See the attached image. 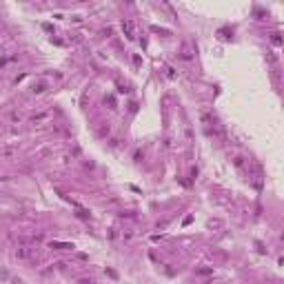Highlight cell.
<instances>
[{
	"mask_svg": "<svg viewBox=\"0 0 284 284\" xmlns=\"http://www.w3.org/2000/svg\"><path fill=\"white\" fill-rule=\"evenodd\" d=\"M38 255H40V249H38L36 244H31V246H18V249H16V258H18V260L36 262V260H38Z\"/></svg>",
	"mask_w": 284,
	"mask_h": 284,
	"instance_id": "obj_1",
	"label": "cell"
},
{
	"mask_svg": "<svg viewBox=\"0 0 284 284\" xmlns=\"http://www.w3.org/2000/svg\"><path fill=\"white\" fill-rule=\"evenodd\" d=\"M49 246L53 251H73V244H69V242H58V240H53Z\"/></svg>",
	"mask_w": 284,
	"mask_h": 284,
	"instance_id": "obj_2",
	"label": "cell"
},
{
	"mask_svg": "<svg viewBox=\"0 0 284 284\" xmlns=\"http://www.w3.org/2000/svg\"><path fill=\"white\" fill-rule=\"evenodd\" d=\"M122 31H124V36H127L129 40L136 38V34H133V22H131V20H122Z\"/></svg>",
	"mask_w": 284,
	"mask_h": 284,
	"instance_id": "obj_3",
	"label": "cell"
},
{
	"mask_svg": "<svg viewBox=\"0 0 284 284\" xmlns=\"http://www.w3.org/2000/svg\"><path fill=\"white\" fill-rule=\"evenodd\" d=\"M180 58H182V60H191V58H193V53H191V49H189L187 42H184L182 49H180Z\"/></svg>",
	"mask_w": 284,
	"mask_h": 284,
	"instance_id": "obj_4",
	"label": "cell"
},
{
	"mask_svg": "<svg viewBox=\"0 0 284 284\" xmlns=\"http://www.w3.org/2000/svg\"><path fill=\"white\" fill-rule=\"evenodd\" d=\"M76 209H78V213H76V215L80 218V220H89V218H91V213L87 211V209H82V207H76Z\"/></svg>",
	"mask_w": 284,
	"mask_h": 284,
	"instance_id": "obj_5",
	"label": "cell"
},
{
	"mask_svg": "<svg viewBox=\"0 0 284 284\" xmlns=\"http://www.w3.org/2000/svg\"><path fill=\"white\" fill-rule=\"evenodd\" d=\"M198 273H200V275H211V273H213V269L204 266V269H198Z\"/></svg>",
	"mask_w": 284,
	"mask_h": 284,
	"instance_id": "obj_6",
	"label": "cell"
},
{
	"mask_svg": "<svg viewBox=\"0 0 284 284\" xmlns=\"http://www.w3.org/2000/svg\"><path fill=\"white\" fill-rule=\"evenodd\" d=\"M271 40H273V45H282V38H280V34H271Z\"/></svg>",
	"mask_w": 284,
	"mask_h": 284,
	"instance_id": "obj_7",
	"label": "cell"
},
{
	"mask_svg": "<svg viewBox=\"0 0 284 284\" xmlns=\"http://www.w3.org/2000/svg\"><path fill=\"white\" fill-rule=\"evenodd\" d=\"M45 89H47V87H45L42 82H40V85H36V87H34V93H42Z\"/></svg>",
	"mask_w": 284,
	"mask_h": 284,
	"instance_id": "obj_8",
	"label": "cell"
},
{
	"mask_svg": "<svg viewBox=\"0 0 284 284\" xmlns=\"http://www.w3.org/2000/svg\"><path fill=\"white\" fill-rule=\"evenodd\" d=\"M107 275H109V277H113V280H118V273H115L113 269H107Z\"/></svg>",
	"mask_w": 284,
	"mask_h": 284,
	"instance_id": "obj_9",
	"label": "cell"
},
{
	"mask_svg": "<svg viewBox=\"0 0 284 284\" xmlns=\"http://www.w3.org/2000/svg\"><path fill=\"white\" fill-rule=\"evenodd\" d=\"M47 118V113H38V115H34V122H40V120H45Z\"/></svg>",
	"mask_w": 284,
	"mask_h": 284,
	"instance_id": "obj_10",
	"label": "cell"
},
{
	"mask_svg": "<svg viewBox=\"0 0 284 284\" xmlns=\"http://www.w3.org/2000/svg\"><path fill=\"white\" fill-rule=\"evenodd\" d=\"M133 64H136V67H140V64H142V58H140V55H133Z\"/></svg>",
	"mask_w": 284,
	"mask_h": 284,
	"instance_id": "obj_11",
	"label": "cell"
},
{
	"mask_svg": "<svg viewBox=\"0 0 284 284\" xmlns=\"http://www.w3.org/2000/svg\"><path fill=\"white\" fill-rule=\"evenodd\" d=\"M107 102L111 104V109H115V100H113V96H109V98H107Z\"/></svg>",
	"mask_w": 284,
	"mask_h": 284,
	"instance_id": "obj_12",
	"label": "cell"
},
{
	"mask_svg": "<svg viewBox=\"0 0 284 284\" xmlns=\"http://www.w3.org/2000/svg\"><path fill=\"white\" fill-rule=\"evenodd\" d=\"M129 111H131V113H136V111H138V104H136V102H131V104H129Z\"/></svg>",
	"mask_w": 284,
	"mask_h": 284,
	"instance_id": "obj_13",
	"label": "cell"
},
{
	"mask_svg": "<svg viewBox=\"0 0 284 284\" xmlns=\"http://www.w3.org/2000/svg\"><path fill=\"white\" fill-rule=\"evenodd\" d=\"M195 178H198V169L193 166V169H191V180H195Z\"/></svg>",
	"mask_w": 284,
	"mask_h": 284,
	"instance_id": "obj_14",
	"label": "cell"
},
{
	"mask_svg": "<svg viewBox=\"0 0 284 284\" xmlns=\"http://www.w3.org/2000/svg\"><path fill=\"white\" fill-rule=\"evenodd\" d=\"M78 284H91V280H80Z\"/></svg>",
	"mask_w": 284,
	"mask_h": 284,
	"instance_id": "obj_15",
	"label": "cell"
},
{
	"mask_svg": "<svg viewBox=\"0 0 284 284\" xmlns=\"http://www.w3.org/2000/svg\"><path fill=\"white\" fill-rule=\"evenodd\" d=\"M4 62H7V58H0V67H2V64H4Z\"/></svg>",
	"mask_w": 284,
	"mask_h": 284,
	"instance_id": "obj_16",
	"label": "cell"
}]
</instances>
